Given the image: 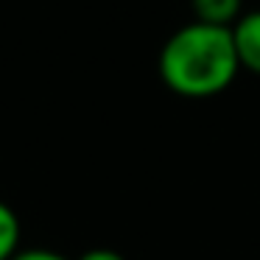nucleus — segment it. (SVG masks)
I'll list each match as a JSON object with an SVG mask.
<instances>
[{"instance_id": "obj_1", "label": "nucleus", "mask_w": 260, "mask_h": 260, "mask_svg": "<svg viewBox=\"0 0 260 260\" xmlns=\"http://www.w3.org/2000/svg\"><path fill=\"white\" fill-rule=\"evenodd\" d=\"M241 62L232 28L187 23L165 40L159 51V79L185 98H210L235 81Z\"/></svg>"}, {"instance_id": "obj_2", "label": "nucleus", "mask_w": 260, "mask_h": 260, "mask_svg": "<svg viewBox=\"0 0 260 260\" xmlns=\"http://www.w3.org/2000/svg\"><path fill=\"white\" fill-rule=\"evenodd\" d=\"M232 40L241 68L260 76V9L241 14V20L232 25Z\"/></svg>"}, {"instance_id": "obj_3", "label": "nucleus", "mask_w": 260, "mask_h": 260, "mask_svg": "<svg viewBox=\"0 0 260 260\" xmlns=\"http://www.w3.org/2000/svg\"><path fill=\"white\" fill-rule=\"evenodd\" d=\"M190 6L193 14H196V23L232 28L241 20L243 0H190Z\"/></svg>"}, {"instance_id": "obj_4", "label": "nucleus", "mask_w": 260, "mask_h": 260, "mask_svg": "<svg viewBox=\"0 0 260 260\" xmlns=\"http://www.w3.org/2000/svg\"><path fill=\"white\" fill-rule=\"evenodd\" d=\"M20 221L9 204L0 202V260H12L20 252Z\"/></svg>"}, {"instance_id": "obj_5", "label": "nucleus", "mask_w": 260, "mask_h": 260, "mask_svg": "<svg viewBox=\"0 0 260 260\" xmlns=\"http://www.w3.org/2000/svg\"><path fill=\"white\" fill-rule=\"evenodd\" d=\"M12 260H68V257L59 252H51V249H23Z\"/></svg>"}, {"instance_id": "obj_6", "label": "nucleus", "mask_w": 260, "mask_h": 260, "mask_svg": "<svg viewBox=\"0 0 260 260\" xmlns=\"http://www.w3.org/2000/svg\"><path fill=\"white\" fill-rule=\"evenodd\" d=\"M79 260H126V257L120 252H115V249H90Z\"/></svg>"}]
</instances>
